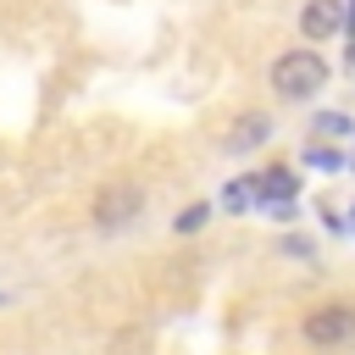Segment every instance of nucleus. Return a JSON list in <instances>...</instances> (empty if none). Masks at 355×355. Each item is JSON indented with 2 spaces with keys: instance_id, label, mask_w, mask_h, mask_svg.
<instances>
[{
  "instance_id": "obj_15",
  "label": "nucleus",
  "mask_w": 355,
  "mask_h": 355,
  "mask_svg": "<svg viewBox=\"0 0 355 355\" xmlns=\"http://www.w3.org/2000/svg\"><path fill=\"white\" fill-rule=\"evenodd\" d=\"M0 305H6V294H0Z\"/></svg>"
},
{
  "instance_id": "obj_3",
  "label": "nucleus",
  "mask_w": 355,
  "mask_h": 355,
  "mask_svg": "<svg viewBox=\"0 0 355 355\" xmlns=\"http://www.w3.org/2000/svg\"><path fill=\"white\" fill-rule=\"evenodd\" d=\"M305 338H311L316 349L349 344V338H355V305H349V300H327V305H316V311L305 316Z\"/></svg>"
},
{
  "instance_id": "obj_6",
  "label": "nucleus",
  "mask_w": 355,
  "mask_h": 355,
  "mask_svg": "<svg viewBox=\"0 0 355 355\" xmlns=\"http://www.w3.org/2000/svg\"><path fill=\"white\" fill-rule=\"evenodd\" d=\"M250 183H255V205H261V211H266V205H283V200H294V194H300V178H294L288 166L250 172Z\"/></svg>"
},
{
  "instance_id": "obj_10",
  "label": "nucleus",
  "mask_w": 355,
  "mask_h": 355,
  "mask_svg": "<svg viewBox=\"0 0 355 355\" xmlns=\"http://www.w3.org/2000/svg\"><path fill=\"white\" fill-rule=\"evenodd\" d=\"M305 161H311L316 172H338V166H344V155H338L333 144H305Z\"/></svg>"
},
{
  "instance_id": "obj_1",
  "label": "nucleus",
  "mask_w": 355,
  "mask_h": 355,
  "mask_svg": "<svg viewBox=\"0 0 355 355\" xmlns=\"http://www.w3.org/2000/svg\"><path fill=\"white\" fill-rule=\"evenodd\" d=\"M327 83H333V67L322 61V50H316V44H294V50H283V55L272 61V94H277V100H288V105H300V100L322 94Z\"/></svg>"
},
{
  "instance_id": "obj_13",
  "label": "nucleus",
  "mask_w": 355,
  "mask_h": 355,
  "mask_svg": "<svg viewBox=\"0 0 355 355\" xmlns=\"http://www.w3.org/2000/svg\"><path fill=\"white\" fill-rule=\"evenodd\" d=\"M349 222H355V205H349Z\"/></svg>"
},
{
  "instance_id": "obj_7",
  "label": "nucleus",
  "mask_w": 355,
  "mask_h": 355,
  "mask_svg": "<svg viewBox=\"0 0 355 355\" xmlns=\"http://www.w3.org/2000/svg\"><path fill=\"white\" fill-rule=\"evenodd\" d=\"M311 133H316V139H349V133H355V116H344V111H316V116H311Z\"/></svg>"
},
{
  "instance_id": "obj_8",
  "label": "nucleus",
  "mask_w": 355,
  "mask_h": 355,
  "mask_svg": "<svg viewBox=\"0 0 355 355\" xmlns=\"http://www.w3.org/2000/svg\"><path fill=\"white\" fill-rule=\"evenodd\" d=\"M250 205H255V183H250V172H244V178H233V183L222 189V211H227V216H244Z\"/></svg>"
},
{
  "instance_id": "obj_4",
  "label": "nucleus",
  "mask_w": 355,
  "mask_h": 355,
  "mask_svg": "<svg viewBox=\"0 0 355 355\" xmlns=\"http://www.w3.org/2000/svg\"><path fill=\"white\" fill-rule=\"evenodd\" d=\"M300 33L311 44H327L344 33V0H305L300 6Z\"/></svg>"
},
{
  "instance_id": "obj_11",
  "label": "nucleus",
  "mask_w": 355,
  "mask_h": 355,
  "mask_svg": "<svg viewBox=\"0 0 355 355\" xmlns=\"http://www.w3.org/2000/svg\"><path fill=\"white\" fill-rule=\"evenodd\" d=\"M283 250H288V255H311V239H300V233H294V239H283Z\"/></svg>"
},
{
  "instance_id": "obj_12",
  "label": "nucleus",
  "mask_w": 355,
  "mask_h": 355,
  "mask_svg": "<svg viewBox=\"0 0 355 355\" xmlns=\"http://www.w3.org/2000/svg\"><path fill=\"white\" fill-rule=\"evenodd\" d=\"M344 39L355 44V0H344Z\"/></svg>"
},
{
  "instance_id": "obj_14",
  "label": "nucleus",
  "mask_w": 355,
  "mask_h": 355,
  "mask_svg": "<svg viewBox=\"0 0 355 355\" xmlns=\"http://www.w3.org/2000/svg\"><path fill=\"white\" fill-rule=\"evenodd\" d=\"M349 166H355V155H349Z\"/></svg>"
},
{
  "instance_id": "obj_5",
  "label": "nucleus",
  "mask_w": 355,
  "mask_h": 355,
  "mask_svg": "<svg viewBox=\"0 0 355 355\" xmlns=\"http://www.w3.org/2000/svg\"><path fill=\"white\" fill-rule=\"evenodd\" d=\"M266 139H272V116H266V111H239L233 128H227V139H222V150H227V155H250V150H261Z\"/></svg>"
},
{
  "instance_id": "obj_2",
  "label": "nucleus",
  "mask_w": 355,
  "mask_h": 355,
  "mask_svg": "<svg viewBox=\"0 0 355 355\" xmlns=\"http://www.w3.org/2000/svg\"><path fill=\"white\" fill-rule=\"evenodd\" d=\"M144 216V189L139 183H128V178H111V183H100L94 189V200H89V222L100 227V233H122L128 222H139Z\"/></svg>"
},
{
  "instance_id": "obj_9",
  "label": "nucleus",
  "mask_w": 355,
  "mask_h": 355,
  "mask_svg": "<svg viewBox=\"0 0 355 355\" xmlns=\"http://www.w3.org/2000/svg\"><path fill=\"white\" fill-rule=\"evenodd\" d=\"M205 222H211V205L200 200V205H189V211H178V222H172V233H183V239H189V233H200Z\"/></svg>"
}]
</instances>
